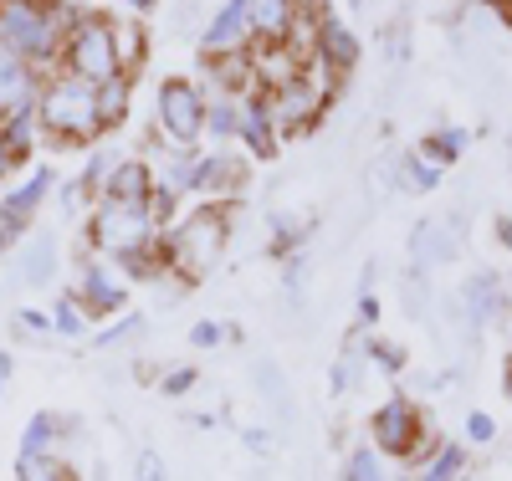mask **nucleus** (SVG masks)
I'll return each instance as SVG.
<instances>
[{"label":"nucleus","mask_w":512,"mask_h":481,"mask_svg":"<svg viewBox=\"0 0 512 481\" xmlns=\"http://www.w3.org/2000/svg\"><path fill=\"white\" fill-rule=\"evenodd\" d=\"M36 123H41V134L57 139V144H93L103 134L98 87L57 67L36 93Z\"/></svg>","instance_id":"obj_3"},{"label":"nucleus","mask_w":512,"mask_h":481,"mask_svg":"<svg viewBox=\"0 0 512 481\" xmlns=\"http://www.w3.org/2000/svg\"><path fill=\"white\" fill-rule=\"evenodd\" d=\"M47 190H52V169L31 174V180H26L16 195H0V231H6V236H21V231H31V221H36L41 200H47Z\"/></svg>","instance_id":"obj_16"},{"label":"nucleus","mask_w":512,"mask_h":481,"mask_svg":"<svg viewBox=\"0 0 512 481\" xmlns=\"http://www.w3.org/2000/svg\"><path fill=\"white\" fill-rule=\"evenodd\" d=\"M6 246H11V236H6V231H0V256H6Z\"/></svg>","instance_id":"obj_49"},{"label":"nucleus","mask_w":512,"mask_h":481,"mask_svg":"<svg viewBox=\"0 0 512 481\" xmlns=\"http://www.w3.org/2000/svg\"><path fill=\"white\" fill-rule=\"evenodd\" d=\"M297 6H303V0H246L251 41H287L292 21H297Z\"/></svg>","instance_id":"obj_18"},{"label":"nucleus","mask_w":512,"mask_h":481,"mask_svg":"<svg viewBox=\"0 0 512 481\" xmlns=\"http://www.w3.org/2000/svg\"><path fill=\"white\" fill-rule=\"evenodd\" d=\"M113 52H118V72L134 77L149 57V31L139 21H113Z\"/></svg>","instance_id":"obj_22"},{"label":"nucleus","mask_w":512,"mask_h":481,"mask_svg":"<svg viewBox=\"0 0 512 481\" xmlns=\"http://www.w3.org/2000/svg\"><path fill=\"white\" fill-rule=\"evenodd\" d=\"M139 481H169V476H164V461H159L154 451L139 456Z\"/></svg>","instance_id":"obj_40"},{"label":"nucleus","mask_w":512,"mask_h":481,"mask_svg":"<svg viewBox=\"0 0 512 481\" xmlns=\"http://www.w3.org/2000/svg\"><path fill=\"white\" fill-rule=\"evenodd\" d=\"M57 277V241L41 231V236H31V246L21 251V282L26 287H41V282H52Z\"/></svg>","instance_id":"obj_24"},{"label":"nucleus","mask_w":512,"mask_h":481,"mask_svg":"<svg viewBox=\"0 0 512 481\" xmlns=\"http://www.w3.org/2000/svg\"><path fill=\"white\" fill-rule=\"evenodd\" d=\"M205 134L236 139L241 134V98H205Z\"/></svg>","instance_id":"obj_28"},{"label":"nucleus","mask_w":512,"mask_h":481,"mask_svg":"<svg viewBox=\"0 0 512 481\" xmlns=\"http://www.w3.org/2000/svg\"><path fill=\"white\" fill-rule=\"evenodd\" d=\"M154 128L169 144H180V149H190L205 134V93L190 77H164L159 82V93H154Z\"/></svg>","instance_id":"obj_7"},{"label":"nucleus","mask_w":512,"mask_h":481,"mask_svg":"<svg viewBox=\"0 0 512 481\" xmlns=\"http://www.w3.org/2000/svg\"><path fill=\"white\" fill-rule=\"evenodd\" d=\"M57 435H62V420H57V415H31V425H26V435H21V461L52 456Z\"/></svg>","instance_id":"obj_29"},{"label":"nucleus","mask_w":512,"mask_h":481,"mask_svg":"<svg viewBox=\"0 0 512 481\" xmlns=\"http://www.w3.org/2000/svg\"><path fill=\"white\" fill-rule=\"evenodd\" d=\"M11 169H16V154L6 149V139H0V180H6V174H11Z\"/></svg>","instance_id":"obj_46"},{"label":"nucleus","mask_w":512,"mask_h":481,"mask_svg":"<svg viewBox=\"0 0 512 481\" xmlns=\"http://www.w3.org/2000/svg\"><path fill=\"white\" fill-rule=\"evenodd\" d=\"M359 52H364V47H359V36H354L344 21H333V16H328V21L318 26V47H313V62H318V67H323L333 82H338V77H349V72L359 67Z\"/></svg>","instance_id":"obj_12"},{"label":"nucleus","mask_w":512,"mask_h":481,"mask_svg":"<svg viewBox=\"0 0 512 481\" xmlns=\"http://www.w3.org/2000/svg\"><path fill=\"white\" fill-rule=\"evenodd\" d=\"M210 62V93L205 98H246L251 87V62L246 52H226V57H205Z\"/></svg>","instance_id":"obj_19"},{"label":"nucleus","mask_w":512,"mask_h":481,"mask_svg":"<svg viewBox=\"0 0 512 481\" xmlns=\"http://www.w3.org/2000/svg\"><path fill=\"white\" fill-rule=\"evenodd\" d=\"M62 72L93 82V87L123 77L118 72V52H113V16H103V11H82L77 16V26L62 41Z\"/></svg>","instance_id":"obj_5"},{"label":"nucleus","mask_w":512,"mask_h":481,"mask_svg":"<svg viewBox=\"0 0 512 481\" xmlns=\"http://www.w3.org/2000/svg\"><path fill=\"white\" fill-rule=\"evenodd\" d=\"M139 328H144V323H139V318H123V323H113V328H108V333H103V338H98V343H118V338H134V333H139Z\"/></svg>","instance_id":"obj_41"},{"label":"nucleus","mask_w":512,"mask_h":481,"mask_svg":"<svg viewBox=\"0 0 512 481\" xmlns=\"http://www.w3.org/2000/svg\"><path fill=\"white\" fill-rule=\"evenodd\" d=\"M446 221H425L415 236H410V256L420 261V267H441V261L456 256V236H441Z\"/></svg>","instance_id":"obj_23"},{"label":"nucleus","mask_w":512,"mask_h":481,"mask_svg":"<svg viewBox=\"0 0 512 481\" xmlns=\"http://www.w3.org/2000/svg\"><path fill=\"white\" fill-rule=\"evenodd\" d=\"M205 57H226V52H246L251 47V26H246V0H226V6L210 16L205 36H200Z\"/></svg>","instance_id":"obj_13"},{"label":"nucleus","mask_w":512,"mask_h":481,"mask_svg":"<svg viewBox=\"0 0 512 481\" xmlns=\"http://www.w3.org/2000/svg\"><path fill=\"white\" fill-rule=\"evenodd\" d=\"M466 144H472V134L466 128H436V134H425L420 139V159H431L436 169H446V164H456L461 154H466Z\"/></svg>","instance_id":"obj_25"},{"label":"nucleus","mask_w":512,"mask_h":481,"mask_svg":"<svg viewBox=\"0 0 512 481\" xmlns=\"http://www.w3.org/2000/svg\"><path fill=\"white\" fill-rule=\"evenodd\" d=\"M246 62H251V87L256 93H277L292 77H303L308 57L292 47V41H251L246 47Z\"/></svg>","instance_id":"obj_10"},{"label":"nucleus","mask_w":512,"mask_h":481,"mask_svg":"<svg viewBox=\"0 0 512 481\" xmlns=\"http://www.w3.org/2000/svg\"><path fill=\"white\" fill-rule=\"evenodd\" d=\"M128 98H134V77H113L98 87V118L103 128H118L128 118Z\"/></svg>","instance_id":"obj_27"},{"label":"nucleus","mask_w":512,"mask_h":481,"mask_svg":"<svg viewBox=\"0 0 512 481\" xmlns=\"http://www.w3.org/2000/svg\"><path fill=\"white\" fill-rule=\"evenodd\" d=\"M16 481H77V471L57 456H31V461H16Z\"/></svg>","instance_id":"obj_30"},{"label":"nucleus","mask_w":512,"mask_h":481,"mask_svg":"<svg viewBox=\"0 0 512 481\" xmlns=\"http://www.w3.org/2000/svg\"><path fill=\"white\" fill-rule=\"evenodd\" d=\"M226 241H231V205H200L175 231L159 236V261L169 277L200 282L226 256Z\"/></svg>","instance_id":"obj_2"},{"label":"nucleus","mask_w":512,"mask_h":481,"mask_svg":"<svg viewBox=\"0 0 512 481\" xmlns=\"http://www.w3.org/2000/svg\"><path fill=\"white\" fill-rule=\"evenodd\" d=\"M410 471V481H461V471H466V451L456 446V441H441L431 456H420L415 466H405Z\"/></svg>","instance_id":"obj_20"},{"label":"nucleus","mask_w":512,"mask_h":481,"mask_svg":"<svg viewBox=\"0 0 512 481\" xmlns=\"http://www.w3.org/2000/svg\"><path fill=\"white\" fill-rule=\"evenodd\" d=\"M246 190V159L241 154H195L185 195H205V205H231Z\"/></svg>","instance_id":"obj_9"},{"label":"nucleus","mask_w":512,"mask_h":481,"mask_svg":"<svg viewBox=\"0 0 512 481\" xmlns=\"http://www.w3.org/2000/svg\"><path fill=\"white\" fill-rule=\"evenodd\" d=\"M374 318H379V302L364 292V297H359V323H374Z\"/></svg>","instance_id":"obj_45"},{"label":"nucleus","mask_w":512,"mask_h":481,"mask_svg":"<svg viewBox=\"0 0 512 481\" xmlns=\"http://www.w3.org/2000/svg\"><path fill=\"white\" fill-rule=\"evenodd\" d=\"M190 389H195V369H169V374H164V395H169V400L190 395Z\"/></svg>","instance_id":"obj_38"},{"label":"nucleus","mask_w":512,"mask_h":481,"mask_svg":"<svg viewBox=\"0 0 512 481\" xmlns=\"http://www.w3.org/2000/svg\"><path fill=\"white\" fill-rule=\"evenodd\" d=\"M369 435H374V451H379V456L410 461V451H415L431 430H425V415H420V405H415L410 395H390V400L374 410Z\"/></svg>","instance_id":"obj_8"},{"label":"nucleus","mask_w":512,"mask_h":481,"mask_svg":"<svg viewBox=\"0 0 512 481\" xmlns=\"http://www.w3.org/2000/svg\"><path fill=\"white\" fill-rule=\"evenodd\" d=\"M328 98H333V77L308 62L303 77H292L287 87H277V93H267V108H272V128H277V139H297V134H308V128L328 113Z\"/></svg>","instance_id":"obj_6"},{"label":"nucleus","mask_w":512,"mask_h":481,"mask_svg":"<svg viewBox=\"0 0 512 481\" xmlns=\"http://www.w3.org/2000/svg\"><path fill=\"white\" fill-rule=\"evenodd\" d=\"M21 328H31V333H52V313H36V308H26V313H21Z\"/></svg>","instance_id":"obj_42"},{"label":"nucleus","mask_w":512,"mask_h":481,"mask_svg":"<svg viewBox=\"0 0 512 481\" xmlns=\"http://www.w3.org/2000/svg\"><path fill=\"white\" fill-rule=\"evenodd\" d=\"M36 134H41L36 108H26V113H11V118H0V139H6V149L16 154V164H21V159H31V149H36Z\"/></svg>","instance_id":"obj_26"},{"label":"nucleus","mask_w":512,"mask_h":481,"mask_svg":"<svg viewBox=\"0 0 512 481\" xmlns=\"http://www.w3.org/2000/svg\"><path fill=\"white\" fill-rule=\"evenodd\" d=\"M400 174H405V185H410V190H420V195H431V190L441 185V169H436L431 159H420V154H405Z\"/></svg>","instance_id":"obj_31"},{"label":"nucleus","mask_w":512,"mask_h":481,"mask_svg":"<svg viewBox=\"0 0 512 481\" xmlns=\"http://www.w3.org/2000/svg\"><path fill=\"white\" fill-rule=\"evenodd\" d=\"M246 446H251L256 456H267V451H272V435H267V430H251V435H246Z\"/></svg>","instance_id":"obj_43"},{"label":"nucleus","mask_w":512,"mask_h":481,"mask_svg":"<svg viewBox=\"0 0 512 481\" xmlns=\"http://www.w3.org/2000/svg\"><path fill=\"white\" fill-rule=\"evenodd\" d=\"M175 205H180V190H175V185H154V195H149L154 226H169V221H175Z\"/></svg>","instance_id":"obj_34"},{"label":"nucleus","mask_w":512,"mask_h":481,"mask_svg":"<svg viewBox=\"0 0 512 481\" xmlns=\"http://www.w3.org/2000/svg\"><path fill=\"white\" fill-rule=\"evenodd\" d=\"M241 144H246V154L251 159H272L277 154V128H272V108H267V93H246L241 98V134H236Z\"/></svg>","instance_id":"obj_17"},{"label":"nucleus","mask_w":512,"mask_h":481,"mask_svg":"<svg viewBox=\"0 0 512 481\" xmlns=\"http://www.w3.org/2000/svg\"><path fill=\"white\" fill-rule=\"evenodd\" d=\"M461 302H466V313H472L477 323H492L502 313V277L497 272H477L472 282L461 287Z\"/></svg>","instance_id":"obj_21"},{"label":"nucleus","mask_w":512,"mask_h":481,"mask_svg":"<svg viewBox=\"0 0 512 481\" xmlns=\"http://www.w3.org/2000/svg\"><path fill=\"white\" fill-rule=\"evenodd\" d=\"M492 231H497V241L512 251V215H497V221H492Z\"/></svg>","instance_id":"obj_44"},{"label":"nucleus","mask_w":512,"mask_h":481,"mask_svg":"<svg viewBox=\"0 0 512 481\" xmlns=\"http://www.w3.org/2000/svg\"><path fill=\"white\" fill-rule=\"evenodd\" d=\"M466 435L487 446V441H497V420H492V415H482V410H477V415H466Z\"/></svg>","instance_id":"obj_37"},{"label":"nucleus","mask_w":512,"mask_h":481,"mask_svg":"<svg viewBox=\"0 0 512 481\" xmlns=\"http://www.w3.org/2000/svg\"><path fill=\"white\" fill-rule=\"evenodd\" d=\"M507 149H512V134H507Z\"/></svg>","instance_id":"obj_51"},{"label":"nucleus","mask_w":512,"mask_h":481,"mask_svg":"<svg viewBox=\"0 0 512 481\" xmlns=\"http://www.w3.org/2000/svg\"><path fill=\"white\" fill-rule=\"evenodd\" d=\"M82 323H88V313L77 308V297H62V302H57V313H52V328L72 338V333H82Z\"/></svg>","instance_id":"obj_35"},{"label":"nucleus","mask_w":512,"mask_h":481,"mask_svg":"<svg viewBox=\"0 0 512 481\" xmlns=\"http://www.w3.org/2000/svg\"><path fill=\"white\" fill-rule=\"evenodd\" d=\"M77 308L88 313V318H108L123 308V282L98 267V261H82V277H77Z\"/></svg>","instance_id":"obj_15"},{"label":"nucleus","mask_w":512,"mask_h":481,"mask_svg":"<svg viewBox=\"0 0 512 481\" xmlns=\"http://www.w3.org/2000/svg\"><path fill=\"white\" fill-rule=\"evenodd\" d=\"M221 338H226V328H221V323H210V318L190 328V343H195V348H210V343H221Z\"/></svg>","instance_id":"obj_39"},{"label":"nucleus","mask_w":512,"mask_h":481,"mask_svg":"<svg viewBox=\"0 0 512 481\" xmlns=\"http://www.w3.org/2000/svg\"><path fill=\"white\" fill-rule=\"evenodd\" d=\"M154 169L144 164V159H113V169H108V180H103V190H98V200H118V205H149V195H154Z\"/></svg>","instance_id":"obj_14"},{"label":"nucleus","mask_w":512,"mask_h":481,"mask_svg":"<svg viewBox=\"0 0 512 481\" xmlns=\"http://www.w3.org/2000/svg\"><path fill=\"white\" fill-rule=\"evenodd\" d=\"M369 359L384 369V374H400L405 369V354H400V343H384V338H369Z\"/></svg>","instance_id":"obj_36"},{"label":"nucleus","mask_w":512,"mask_h":481,"mask_svg":"<svg viewBox=\"0 0 512 481\" xmlns=\"http://www.w3.org/2000/svg\"><path fill=\"white\" fill-rule=\"evenodd\" d=\"M41 77L31 62H21L6 41H0V118H11V113H26L36 108V93H41Z\"/></svg>","instance_id":"obj_11"},{"label":"nucleus","mask_w":512,"mask_h":481,"mask_svg":"<svg viewBox=\"0 0 512 481\" xmlns=\"http://www.w3.org/2000/svg\"><path fill=\"white\" fill-rule=\"evenodd\" d=\"M159 246V226L149 205H118V200H98V210L88 215V251L98 256H134V251H149Z\"/></svg>","instance_id":"obj_4"},{"label":"nucleus","mask_w":512,"mask_h":481,"mask_svg":"<svg viewBox=\"0 0 512 481\" xmlns=\"http://www.w3.org/2000/svg\"><path fill=\"white\" fill-rule=\"evenodd\" d=\"M502 395L512 400V359H507V374H502Z\"/></svg>","instance_id":"obj_48"},{"label":"nucleus","mask_w":512,"mask_h":481,"mask_svg":"<svg viewBox=\"0 0 512 481\" xmlns=\"http://www.w3.org/2000/svg\"><path fill=\"white\" fill-rule=\"evenodd\" d=\"M113 159H118V154L98 149V154L88 159V169H82L77 180H72V185H77V195H98V190H103V180H108V169H113Z\"/></svg>","instance_id":"obj_32"},{"label":"nucleus","mask_w":512,"mask_h":481,"mask_svg":"<svg viewBox=\"0 0 512 481\" xmlns=\"http://www.w3.org/2000/svg\"><path fill=\"white\" fill-rule=\"evenodd\" d=\"M118 6H128V11H154L159 0H118Z\"/></svg>","instance_id":"obj_47"},{"label":"nucleus","mask_w":512,"mask_h":481,"mask_svg":"<svg viewBox=\"0 0 512 481\" xmlns=\"http://www.w3.org/2000/svg\"><path fill=\"white\" fill-rule=\"evenodd\" d=\"M344 481H384V466H379V451H369V446H359V451L349 456V466H344Z\"/></svg>","instance_id":"obj_33"},{"label":"nucleus","mask_w":512,"mask_h":481,"mask_svg":"<svg viewBox=\"0 0 512 481\" xmlns=\"http://www.w3.org/2000/svg\"><path fill=\"white\" fill-rule=\"evenodd\" d=\"M77 16L82 11L72 0H0V41L41 77H52L62 67V41Z\"/></svg>","instance_id":"obj_1"},{"label":"nucleus","mask_w":512,"mask_h":481,"mask_svg":"<svg viewBox=\"0 0 512 481\" xmlns=\"http://www.w3.org/2000/svg\"><path fill=\"white\" fill-rule=\"evenodd\" d=\"M497 6H502V11H507V21H512V0H497Z\"/></svg>","instance_id":"obj_50"}]
</instances>
